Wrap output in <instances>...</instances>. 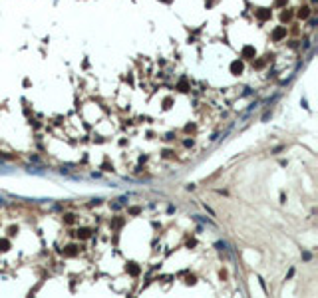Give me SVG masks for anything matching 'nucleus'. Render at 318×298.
Segmentation results:
<instances>
[{
    "instance_id": "obj_8",
    "label": "nucleus",
    "mask_w": 318,
    "mask_h": 298,
    "mask_svg": "<svg viewBox=\"0 0 318 298\" xmlns=\"http://www.w3.org/2000/svg\"><path fill=\"white\" fill-rule=\"evenodd\" d=\"M90 234H91V233H90L87 229H80V230H78V237H80V238H90Z\"/></svg>"
},
{
    "instance_id": "obj_6",
    "label": "nucleus",
    "mask_w": 318,
    "mask_h": 298,
    "mask_svg": "<svg viewBox=\"0 0 318 298\" xmlns=\"http://www.w3.org/2000/svg\"><path fill=\"white\" fill-rule=\"evenodd\" d=\"M78 246H72V245H70V246H66V250H64V254H66V257H74V254H76L78 253Z\"/></svg>"
},
{
    "instance_id": "obj_9",
    "label": "nucleus",
    "mask_w": 318,
    "mask_h": 298,
    "mask_svg": "<svg viewBox=\"0 0 318 298\" xmlns=\"http://www.w3.org/2000/svg\"><path fill=\"white\" fill-rule=\"evenodd\" d=\"M8 246H10V242H8L6 238H0V250H6Z\"/></svg>"
},
{
    "instance_id": "obj_3",
    "label": "nucleus",
    "mask_w": 318,
    "mask_h": 298,
    "mask_svg": "<svg viewBox=\"0 0 318 298\" xmlns=\"http://www.w3.org/2000/svg\"><path fill=\"white\" fill-rule=\"evenodd\" d=\"M241 72H242V62H241V60H235V62L231 64V74L238 75Z\"/></svg>"
},
{
    "instance_id": "obj_2",
    "label": "nucleus",
    "mask_w": 318,
    "mask_h": 298,
    "mask_svg": "<svg viewBox=\"0 0 318 298\" xmlns=\"http://www.w3.org/2000/svg\"><path fill=\"white\" fill-rule=\"evenodd\" d=\"M284 36H286V28H284V26H280V28H277V30H274L273 32V40H282V38Z\"/></svg>"
},
{
    "instance_id": "obj_15",
    "label": "nucleus",
    "mask_w": 318,
    "mask_h": 298,
    "mask_svg": "<svg viewBox=\"0 0 318 298\" xmlns=\"http://www.w3.org/2000/svg\"><path fill=\"white\" fill-rule=\"evenodd\" d=\"M284 2H286V0H277V6H282Z\"/></svg>"
},
{
    "instance_id": "obj_5",
    "label": "nucleus",
    "mask_w": 318,
    "mask_h": 298,
    "mask_svg": "<svg viewBox=\"0 0 318 298\" xmlns=\"http://www.w3.org/2000/svg\"><path fill=\"white\" fill-rule=\"evenodd\" d=\"M308 16H310V8H308V6H302V8H300V10H298V18L306 20Z\"/></svg>"
},
{
    "instance_id": "obj_16",
    "label": "nucleus",
    "mask_w": 318,
    "mask_h": 298,
    "mask_svg": "<svg viewBox=\"0 0 318 298\" xmlns=\"http://www.w3.org/2000/svg\"><path fill=\"white\" fill-rule=\"evenodd\" d=\"M163 2H169V0H163Z\"/></svg>"
},
{
    "instance_id": "obj_13",
    "label": "nucleus",
    "mask_w": 318,
    "mask_h": 298,
    "mask_svg": "<svg viewBox=\"0 0 318 298\" xmlns=\"http://www.w3.org/2000/svg\"><path fill=\"white\" fill-rule=\"evenodd\" d=\"M139 211H141L139 207H131V209H129V213H131V215H137V213H139Z\"/></svg>"
},
{
    "instance_id": "obj_14",
    "label": "nucleus",
    "mask_w": 318,
    "mask_h": 298,
    "mask_svg": "<svg viewBox=\"0 0 318 298\" xmlns=\"http://www.w3.org/2000/svg\"><path fill=\"white\" fill-rule=\"evenodd\" d=\"M265 62H266V60H258L254 66H257V68H262V66H265Z\"/></svg>"
},
{
    "instance_id": "obj_11",
    "label": "nucleus",
    "mask_w": 318,
    "mask_h": 298,
    "mask_svg": "<svg viewBox=\"0 0 318 298\" xmlns=\"http://www.w3.org/2000/svg\"><path fill=\"white\" fill-rule=\"evenodd\" d=\"M179 90H181V91H187V90H189V86H187L185 79H181V82H179Z\"/></svg>"
},
{
    "instance_id": "obj_10",
    "label": "nucleus",
    "mask_w": 318,
    "mask_h": 298,
    "mask_svg": "<svg viewBox=\"0 0 318 298\" xmlns=\"http://www.w3.org/2000/svg\"><path fill=\"white\" fill-rule=\"evenodd\" d=\"M280 18H282V22H286V20H290L292 18V12H282V14H280Z\"/></svg>"
},
{
    "instance_id": "obj_7",
    "label": "nucleus",
    "mask_w": 318,
    "mask_h": 298,
    "mask_svg": "<svg viewBox=\"0 0 318 298\" xmlns=\"http://www.w3.org/2000/svg\"><path fill=\"white\" fill-rule=\"evenodd\" d=\"M127 272H129V274H133V276H137V274H139V266H135V264H129V266H127Z\"/></svg>"
},
{
    "instance_id": "obj_12",
    "label": "nucleus",
    "mask_w": 318,
    "mask_h": 298,
    "mask_svg": "<svg viewBox=\"0 0 318 298\" xmlns=\"http://www.w3.org/2000/svg\"><path fill=\"white\" fill-rule=\"evenodd\" d=\"M64 221H66L68 225H72V223H74V215H66V219H64Z\"/></svg>"
},
{
    "instance_id": "obj_4",
    "label": "nucleus",
    "mask_w": 318,
    "mask_h": 298,
    "mask_svg": "<svg viewBox=\"0 0 318 298\" xmlns=\"http://www.w3.org/2000/svg\"><path fill=\"white\" fill-rule=\"evenodd\" d=\"M257 16H258V20H269L270 18V10H269V8H261V10L257 12Z\"/></svg>"
},
{
    "instance_id": "obj_1",
    "label": "nucleus",
    "mask_w": 318,
    "mask_h": 298,
    "mask_svg": "<svg viewBox=\"0 0 318 298\" xmlns=\"http://www.w3.org/2000/svg\"><path fill=\"white\" fill-rule=\"evenodd\" d=\"M241 56L245 58V60H250V58H254V48H253V46H245V48H242V52H241Z\"/></svg>"
}]
</instances>
